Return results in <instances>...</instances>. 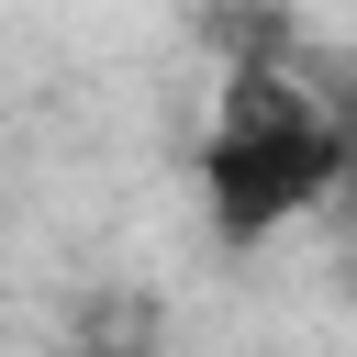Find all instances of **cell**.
<instances>
[{
	"label": "cell",
	"instance_id": "7a4b0ae2",
	"mask_svg": "<svg viewBox=\"0 0 357 357\" xmlns=\"http://www.w3.org/2000/svg\"><path fill=\"white\" fill-rule=\"evenodd\" d=\"M335 201L357 212V89H346V178H335Z\"/></svg>",
	"mask_w": 357,
	"mask_h": 357
},
{
	"label": "cell",
	"instance_id": "6da1fadb",
	"mask_svg": "<svg viewBox=\"0 0 357 357\" xmlns=\"http://www.w3.org/2000/svg\"><path fill=\"white\" fill-rule=\"evenodd\" d=\"M346 178V89L301 78L279 45H234L212 123H201V212L212 245H268L279 223H301L312 201H335Z\"/></svg>",
	"mask_w": 357,
	"mask_h": 357
}]
</instances>
